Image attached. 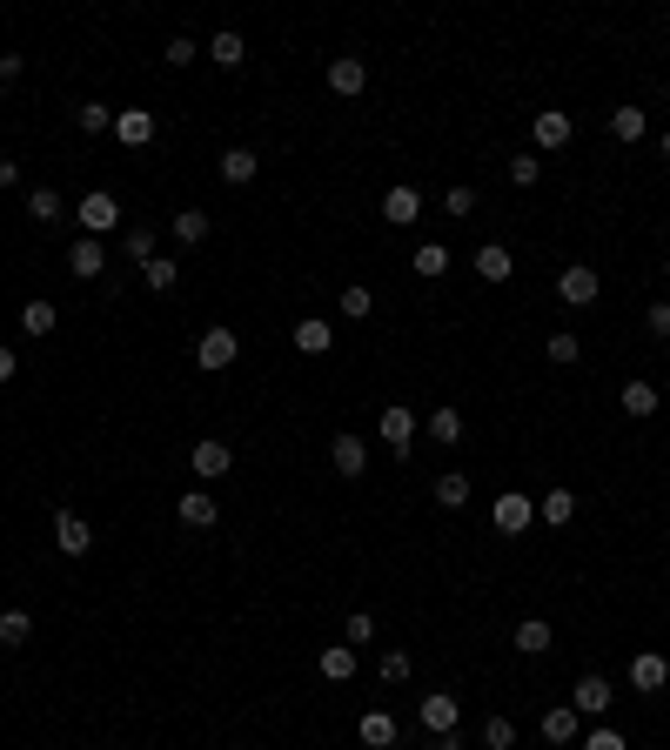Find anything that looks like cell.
Returning a JSON list of instances; mask_svg holds the SVG:
<instances>
[{"mask_svg": "<svg viewBox=\"0 0 670 750\" xmlns=\"http://www.w3.org/2000/svg\"><path fill=\"white\" fill-rule=\"evenodd\" d=\"M74 221H81L94 242H101V235H114V228H121V201H114L108 188H94V195H81V215H74Z\"/></svg>", "mask_w": 670, "mask_h": 750, "instance_id": "6da1fadb", "label": "cell"}, {"mask_svg": "<svg viewBox=\"0 0 670 750\" xmlns=\"http://www.w3.org/2000/svg\"><path fill=\"white\" fill-rule=\"evenodd\" d=\"M557 295H563V302H570V309H590V302H597V295H603V275H597V268H563V275H557Z\"/></svg>", "mask_w": 670, "mask_h": 750, "instance_id": "7a4b0ae2", "label": "cell"}, {"mask_svg": "<svg viewBox=\"0 0 670 750\" xmlns=\"http://www.w3.org/2000/svg\"><path fill=\"white\" fill-rule=\"evenodd\" d=\"M235 355H242V342H235V329H208V335H201V342H195V362H201V369H208V375H215V369H228Z\"/></svg>", "mask_w": 670, "mask_h": 750, "instance_id": "3957f363", "label": "cell"}, {"mask_svg": "<svg viewBox=\"0 0 670 750\" xmlns=\"http://www.w3.org/2000/svg\"><path fill=\"white\" fill-rule=\"evenodd\" d=\"M610 704H617V697H610V677H597V670L577 677V690H570V710H577V717H603Z\"/></svg>", "mask_w": 670, "mask_h": 750, "instance_id": "277c9868", "label": "cell"}, {"mask_svg": "<svg viewBox=\"0 0 670 750\" xmlns=\"http://www.w3.org/2000/svg\"><path fill=\"white\" fill-rule=\"evenodd\" d=\"M54 550H61V556H88V550H94V530L74 516V509H61V516H54Z\"/></svg>", "mask_w": 670, "mask_h": 750, "instance_id": "5b68a950", "label": "cell"}, {"mask_svg": "<svg viewBox=\"0 0 670 750\" xmlns=\"http://www.w3.org/2000/svg\"><path fill=\"white\" fill-rule=\"evenodd\" d=\"M630 684L644 690V697H657V690L670 684V657H657V650H637V657H630Z\"/></svg>", "mask_w": 670, "mask_h": 750, "instance_id": "8992f818", "label": "cell"}, {"mask_svg": "<svg viewBox=\"0 0 670 750\" xmlns=\"http://www.w3.org/2000/svg\"><path fill=\"white\" fill-rule=\"evenodd\" d=\"M463 724V697H449V690H436V697H423V730H436V737H449V730Z\"/></svg>", "mask_w": 670, "mask_h": 750, "instance_id": "52a82bcc", "label": "cell"}, {"mask_svg": "<svg viewBox=\"0 0 670 750\" xmlns=\"http://www.w3.org/2000/svg\"><path fill=\"white\" fill-rule=\"evenodd\" d=\"M114 141H121V148H148V141H155V114L148 108H121L114 114Z\"/></svg>", "mask_w": 670, "mask_h": 750, "instance_id": "ba28073f", "label": "cell"}, {"mask_svg": "<svg viewBox=\"0 0 670 750\" xmlns=\"http://www.w3.org/2000/svg\"><path fill=\"white\" fill-rule=\"evenodd\" d=\"M530 134H536V148H543V155H557V148H570V114L563 108H543L530 121Z\"/></svg>", "mask_w": 670, "mask_h": 750, "instance_id": "9c48e42d", "label": "cell"}, {"mask_svg": "<svg viewBox=\"0 0 670 750\" xmlns=\"http://www.w3.org/2000/svg\"><path fill=\"white\" fill-rule=\"evenodd\" d=\"M382 442H389V456H409V442H416V416H409L402 402L382 409Z\"/></svg>", "mask_w": 670, "mask_h": 750, "instance_id": "30bf717a", "label": "cell"}, {"mask_svg": "<svg viewBox=\"0 0 670 750\" xmlns=\"http://www.w3.org/2000/svg\"><path fill=\"white\" fill-rule=\"evenodd\" d=\"M530 523H536L530 496H516V489H510V496H496V530H503V536H523Z\"/></svg>", "mask_w": 670, "mask_h": 750, "instance_id": "8fae6325", "label": "cell"}, {"mask_svg": "<svg viewBox=\"0 0 670 750\" xmlns=\"http://www.w3.org/2000/svg\"><path fill=\"white\" fill-rule=\"evenodd\" d=\"M67 262H74V275H81V282H101V275H108V248L94 242V235H81V242L67 248Z\"/></svg>", "mask_w": 670, "mask_h": 750, "instance_id": "7c38bea8", "label": "cell"}, {"mask_svg": "<svg viewBox=\"0 0 670 750\" xmlns=\"http://www.w3.org/2000/svg\"><path fill=\"white\" fill-rule=\"evenodd\" d=\"M382 215H389V228H409V221L423 215V195H416L409 181H396V188L382 195Z\"/></svg>", "mask_w": 670, "mask_h": 750, "instance_id": "4fadbf2b", "label": "cell"}, {"mask_svg": "<svg viewBox=\"0 0 670 750\" xmlns=\"http://www.w3.org/2000/svg\"><path fill=\"white\" fill-rule=\"evenodd\" d=\"M228 463H235V449H228L222 436L195 442V476H201V483H215V476H228Z\"/></svg>", "mask_w": 670, "mask_h": 750, "instance_id": "5bb4252c", "label": "cell"}, {"mask_svg": "<svg viewBox=\"0 0 670 750\" xmlns=\"http://www.w3.org/2000/svg\"><path fill=\"white\" fill-rule=\"evenodd\" d=\"M175 516L188 523V530H215V516H222V509H215V496H208V489H188V496L175 503Z\"/></svg>", "mask_w": 670, "mask_h": 750, "instance_id": "9a60e30c", "label": "cell"}, {"mask_svg": "<svg viewBox=\"0 0 670 750\" xmlns=\"http://www.w3.org/2000/svg\"><path fill=\"white\" fill-rule=\"evenodd\" d=\"M329 88L335 94H362V88H369V67H362L356 54H335V61H329Z\"/></svg>", "mask_w": 670, "mask_h": 750, "instance_id": "2e32d148", "label": "cell"}, {"mask_svg": "<svg viewBox=\"0 0 670 750\" xmlns=\"http://www.w3.org/2000/svg\"><path fill=\"white\" fill-rule=\"evenodd\" d=\"M295 349H302V355H329L335 349V322H322V315L295 322Z\"/></svg>", "mask_w": 670, "mask_h": 750, "instance_id": "e0dca14e", "label": "cell"}, {"mask_svg": "<svg viewBox=\"0 0 670 750\" xmlns=\"http://www.w3.org/2000/svg\"><path fill=\"white\" fill-rule=\"evenodd\" d=\"M577 737H583V717H577L570 704H563V710H543V744H577Z\"/></svg>", "mask_w": 670, "mask_h": 750, "instance_id": "ac0fdd59", "label": "cell"}, {"mask_svg": "<svg viewBox=\"0 0 670 750\" xmlns=\"http://www.w3.org/2000/svg\"><path fill=\"white\" fill-rule=\"evenodd\" d=\"M476 275H483V282H510V275H516L510 248H503V242H483V248H476Z\"/></svg>", "mask_w": 670, "mask_h": 750, "instance_id": "d6986e66", "label": "cell"}, {"mask_svg": "<svg viewBox=\"0 0 670 750\" xmlns=\"http://www.w3.org/2000/svg\"><path fill=\"white\" fill-rule=\"evenodd\" d=\"M356 737L369 750H396V717H389V710H369V717L356 724Z\"/></svg>", "mask_w": 670, "mask_h": 750, "instance_id": "ffe728a7", "label": "cell"}, {"mask_svg": "<svg viewBox=\"0 0 670 750\" xmlns=\"http://www.w3.org/2000/svg\"><path fill=\"white\" fill-rule=\"evenodd\" d=\"M329 463L342 469V476H362V469H369V449H362V436H335V442H329Z\"/></svg>", "mask_w": 670, "mask_h": 750, "instance_id": "44dd1931", "label": "cell"}, {"mask_svg": "<svg viewBox=\"0 0 670 750\" xmlns=\"http://www.w3.org/2000/svg\"><path fill=\"white\" fill-rule=\"evenodd\" d=\"M315 670H322L329 684H349V677H356V650H349V643H329V650L315 657Z\"/></svg>", "mask_w": 670, "mask_h": 750, "instance_id": "7402d4cb", "label": "cell"}, {"mask_svg": "<svg viewBox=\"0 0 670 750\" xmlns=\"http://www.w3.org/2000/svg\"><path fill=\"white\" fill-rule=\"evenodd\" d=\"M208 61H215V67H228V74H235V67L248 61L242 34H235V27H222V34H215V41H208Z\"/></svg>", "mask_w": 670, "mask_h": 750, "instance_id": "603a6c76", "label": "cell"}, {"mask_svg": "<svg viewBox=\"0 0 670 750\" xmlns=\"http://www.w3.org/2000/svg\"><path fill=\"white\" fill-rule=\"evenodd\" d=\"M536 516H543L550 530H563V523L577 516V496H570V489H543V503H536Z\"/></svg>", "mask_w": 670, "mask_h": 750, "instance_id": "cb8c5ba5", "label": "cell"}, {"mask_svg": "<svg viewBox=\"0 0 670 750\" xmlns=\"http://www.w3.org/2000/svg\"><path fill=\"white\" fill-rule=\"evenodd\" d=\"M215 168H222V181H228V188H242V181H255V168H262V161L248 155V148H228V155L215 161Z\"/></svg>", "mask_w": 670, "mask_h": 750, "instance_id": "d4e9b609", "label": "cell"}, {"mask_svg": "<svg viewBox=\"0 0 670 750\" xmlns=\"http://www.w3.org/2000/svg\"><path fill=\"white\" fill-rule=\"evenodd\" d=\"M516 650H523V657H543V650H550V623L523 617V623H516Z\"/></svg>", "mask_w": 670, "mask_h": 750, "instance_id": "484cf974", "label": "cell"}, {"mask_svg": "<svg viewBox=\"0 0 670 750\" xmlns=\"http://www.w3.org/2000/svg\"><path fill=\"white\" fill-rule=\"evenodd\" d=\"M644 128H650L644 108H610V134H617V141H644Z\"/></svg>", "mask_w": 670, "mask_h": 750, "instance_id": "4316f807", "label": "cell"}, {"mask_svg": "<svg viewBox=\"0 0 670 750\" xmlns=\"http://www.w3.org/2000/svg\"><path fill=\"white\" fill-rule=\"evenodd\" d=\"M416 275H423V282H443V275H449V248L443 242H423V248H416Z\"/></svg>", "mask_w": 670, "mask_h": 750, "instance_id": "83f0119b", "label": "cell"}, {"mask_svg": "<svg viewBox=\"0 0 670 750\" xmlns=\"http://www.w3.org/2000/svg\"><path fill=\"white\" fill-rule=\"evenodd\" d=\"M624 416H657V382H624Z\"/></svg>", "mask_w": 670, "mask_h": 750, "instance_id": "f1b7e54d", "label": "cell"}, {"mask_svg": "<svg viewBox=\"0 0 670 750\" xmlns=\"http://www.w3.org/2000/svg\"><path fill=\"white\" fill-rule=\"evenodd\" d=\"M429 436L443 442V449H456V442H463L469 429H463V416H456V409H436V416H429Z\"/></svg>", "mask_w": 670, "mask_h": 750, "instance_id": "f546056e", "label": "cell"}, {"mask_svg": "<svg viewBox=\"0 0 670 750\" xmlns=\"http://www.w3.org/2000/svg\"><path fill=\"white\" fill-rule=\"evenodd\" d=\"M121 255H128V262H155V228H128V235H121Z\"/></svg>", "mask_w": 670, "mask_h": 750, "instance_id": "4dcf8cb0", "label": "cell"}, {"mask_svg": "<svg viewBox=\"0 0 670 750\" xmlns=\"http://www.w3.org/2000/svg\"><path fill=\"white\" fill-rule=\"evenodd\" d=\"M54 322H61L54 302H27V309H21V335H54Z\"/></svg>", "mask_w": 670, "mask_h": 750, "instance_id": "1f68e13d", "label": "cell"}, {"mask_svg": "<svg viewBox=\"0 0 670 750\" xmlns=\"http://www.w3.org/2000/svg\"><path fill=\"white\" fill-rule=\"evenodd\" d=\"M27 215L41 221V228H54V221H61V195H54V188H34V195H27Z\"/></svg>", "mask_w": 670, "mask_h": 750, "instance_id": "d6a6232c", "label": "cell"}, {"mask_svg": "<svg viewBox=\"0 0 670 750\" xmlns=\"http://www.w3.org/2000/svg\"><path fill=\"white\" fill-rule=\"evenodd\" d=\"M175 242H188V248L208 242V215H201V208H181L175 215Z\"/></svg>", "mask_w": 670, "mask_h": 750, "instance_id": "836d02e7", "label": "cell"}, {"mask_svg": "<svg viewBox=\"0 0 670 750\" xmlns=\"http://www.w3.org/2000/svg\"><path fill=\"white\" fill-rule=\"evenodd\" d=\"M436 503H443V509H463V503H469V476H456V469H449V476H436Z\"/></svg>", "mask_w": 670, "mask_h": 750, "instance_id": "e575fe53", "label": "cell"}, {"mask_svg": "<svg viewBox=\"0 0 670 750\" xmlns=\"http://www.w3.org/2000/svg\"><path fill=\"white\" fill-rule=\"evenodd\" d=\"M27 637H34V617H27V610H7V617H0V643H14V650H21Z\"/></svg>", "mask_w": 670, "mask_h": 750, "instance_id": "d590c367", "label": "cell"}, {"mask_svg": "<svg viewBox=\"0 0 670 750\" xmlns=\"http://www.w3.org/2000/svg\"><path fill=\"white\" fill-rule=\"evenodd\" d=\"M175 275H181V268H175V262H168V255H155V262L141 268V282L155 288V295H168V288H175Z\"/></svg>", "mask_w": 670, "mask_h": 750, "instance_id": "8d00e7d4", "label": "cell"}, {"mask_svg": "<svg viewBox=\"0 0 670 750\" xmlns=\"http://www.w3.org/2000/svg\"><path fill=\"white\" fill-rule=\"evenodd\" d=\"M382 684H409V670H416V663H409V650H382Z\"/></svg>", "mask_w": 670, "mask_h": 750, "instance_id": "74e56055", "label": "cell"}, {"mask_svg": "<svg viewBox=\"0 0 670 750\" xmlns=\"http://www.w3.org/2000/svg\"><path fill=\"white\" fill-rule=\"evenodd\" d=\"M81 134H114V108L108 101H88V108H81Z\"/></svg>", "mask_w": 670, "mask_h": 750, "instance_id": "f35d334b", "label": "cell"}, {"mask_svg": "<svg viewBox=\"0 0 670 750\" xmlns=\"http://www.w3.org/2000/svg\"><path fill=\"white\" fill-rule=\"evenodd\" d=\"M342 637H349V650H356V643H376V617H369V610H356V617L342 623Z\"/></svg>", "mask_w": 670, "mask_h": 750, "instance_id": "ab89813d", "label": "cell"}, {"mask_svg": "<svg viewBox=\"0 0 670 750\" xmlns=\"http://www.w3.org/2000/svg\"><path fill=\"white\" fill-rule=\"evenodd\" d=\"M483 744H490V750H510V744H516V724H510V717H490V724H483Z\"/></svg>", "mask_w": 670, "mask_h": 750, "instance_id": "60d3db41", "label": "cell"}, {"mask_svg": "<svg viewBox=\"0 0 670 750\" xmlns=\"http://www.w3.org/2000/svg\"><path fill=\"white\" fill-rule=\"evenodd\" d=\"M369 309H376V295H369V288H342V315H349V322H362Z\"/></svg>", "mask_w": 670, "mask_h": 750, "instance_id": "b9f144b4", "label": "cell"}, {"mask_svg": "<svg viewBox=\"0 0 670 750\" xmlns=\"http://www.w3.org/2000/svg\"><path fill=\"white\" fill-rule=\"evenodd\" d=\"M536 175H543V161L536 155H510V181L516 188H536Z\"/></svg>", "mask_w": 670, "mask_h": 750, "instance_id": "7bdbcfd3", "label": "cell"}, {"mask_svg": "<svg viewBox=\"0 0 670 750\" xmlns=\"http://www.w3.org/2000/svg\"><path fill=\"white\" fill-rule=\"evenodd\" d=\"M577 335H570V329H557V335H550V362H563V369H570V362H577Z\"/></svg>", "mask_w": 670, "mask_h": 750, "instance_id": "ee69618b", "label": "cell"}, {"mask_svg": "<svg viewBox=\"0 0 670 750\" xmlns=\"http://www.w3.org/2000/svg\"><path fill=\"white\" fill-rule=\"evenodd\" d=\"M583 750H630V744H624V730L597 724V730H590V737H583Z\"/></svg>", "mask_w": 670, "mask_h": 750, "instance_id": "f6af8a7d", "label": "cell"}, {"mask_svg": "<svg viewBox=\"0 0 670 750\" xmlns=\"http://www.w3.org/2000/svg\"><path fill=\"white\" fill-rule=\"evenodd\" d=\"M443 208H449V215H469V208H476V188H449Z\"/></svg>", "mask_w": 670, "mask_h": 750, "instance_id": "bcb514c9", "label": "cell"}, {"mask_svg": "<svg viewBox=\"0 0 670 750\" xmlns=\"http://www.w3.org/2000/svg\"><path fill=\"white\" fill-rule=\"evenodd\" d=\"M195 54H201V47H195V41H181V34H175V41H168V67H188V61H195Z\"/></svg>", "mask_w": 670, "mask_h": 750, "instance_id": "7dc6e473", "label": "cell"}, {"mask_svg": "<svg viewBox=\"0 0 670 750\" xmlns=\"http://www.w3.org/2000/svg\"><path fill=\"white\" fill-rule=\"evenodd\" d=\"M644 322H650V335H657V342H664V335H670V302H657V309H650Z\"/></svg>", "mask_w": 670, "mask_h": 750, "instance_id": "c3c4849f", "label": "cell"}, {"mask_svg": "<svg viewBox=\"0 0 670 750\" xmlns=\"http://www.w3.org/2000/svg\"><path fill=\"white\" fill-rule=\"evenodd\" d=\"M14 375H21V362H14V349L0 342V382H14Z\"/></svg>", "mask_w": 670, "mask_h": 750, "instance_id": "681fc988", "label": "cell"}, {"mask_svg": "<svg viewBox=\"0 0 670 750\" xmlns=\"http://www.w3.org/2000/svg\"><path fill=\"white\" fill-rule=\"evenodd\" d=\"M21 181V161H0V188H14Z\"/></svg>", "mask_w": 670, "mask_h": 750, "instance_id": "f907efd6", "label": "cell"}, {"mask_svg": "<svg viewBox=\"0 0 670 750\" xmlns=\"http://www.w3.org/2000/svg\"><path fill=\"white\" fill-rule=\"evenodd\" d=\"M664 161H670V134H664Z\"/></svg>", "mask_w": 670, "mask_h": 750, "instance_id": "816d5d0a", "label": "cell"}, {"mask_svg": "<svg viewBox=\"0 0 670 750\" xmlns=\"http://www.w3.org/2000/svg\"><path fill=\"white\" fill-rule=\"evenodd\" d=\"M664 282H670V262H664Z\"/></svg>", "mask_w": 670, "mask_h": 750, "instance_id": "f5cc1de1", "label": "cell"}]
</instances>
